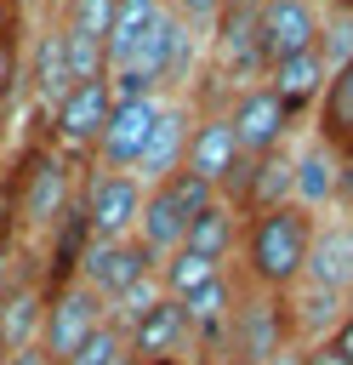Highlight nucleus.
I'll return each instance as SVG.
<instances>
[{
	"label": "nucleus",
	"mask_w": 353,
	"mask_h": 365,
	"mask_svg": "<svg viewBox=\"0 0 353 365\" xmlns=\"http://www.w3.org/2000/svg\"><path fill=\"white\" fill-rule=\"evenodd\" d=\"M347 314V302L336 297V291H313L307 285V302H296L290 308V331H302V336H313V342H325L330 331H336V319ZM307 342V348H313Z\"/></svg>",
	"instance_id": "nucleus-24"
},
{
	"label": "nucleus",
	"mask_w": 353,
	"mask_h": 365,
	"mask_svg": "<svg viewBox=\"0 0 353 365\" xmlns=\"http://www.w3.org/2000/svg\"><path fill=\"white\" fill-rule=\"evenodd\" d=\"M233 240H239V211H233V205H222V200H211L205 211H194V217H188V228H182V245H188V251H199V257H211V262H228Z\"/></svg>",
	"instance_id": "nucleus-23"
},
{
	"label": "nucleus",
	"mask_w": 353,
	"mask_h": 365,
	"mask_svg": "<svg viewBox=\"0 0 353 365\" xmlns=\"http://www.w3.org/2000/svg\"><path fill=\"white\" fill-rule=\"evenodd\" d=\"M319 51V6L313 0H256V63L262 74Z\"/></svg>",
	"instance_id": "nucleus-5"
},
{
	"label": "nucleus",
	"mask_w": 353,
	"mask_h": 365,
	"mask_svg": "<svg viewBox=\"0 0 353 365\" xmlns=\"http://www.w3.org/2000/svg\"><path fill=\"white\" fill-rule=\"evenodd\" d=\"M211 57L222 74L233 80H256L262 63H256V0H222L216 23H211Z\"/></svg>",
	"instance_id": "nucleus-11"
},
{
	"label": "nucleus",
	"mask_w": 353,
	"mask_h": 365,
	"mask_svg": "<svg viewBox=\"0 0 353 365\" xmlns=\"http://www.w3.org/2000/svg\"><path fill=\"white\" fill-rule=\"evenodd\" d=\"M182 228H188V211L171 200V188H165V182L142 188V211H137L131 240H142L154 257H165V251H176V245H182Z\"/></svg>",
	"instance_id": "nucleus-17"
},
{
	"label": "nucleus",
	"mask_w": 353,
	"mask_h": 365,
	"mask_svg": "<svg viewBox=\"0 0 353 365\" xmlns=\"http://www.w3.org/2000/svg\"><path fill=\"white\" fill-rule=\"evenodd\" d=\"M342 302H347V314H353V285H347V297H342Z\"/></svg>",
	"instance_id": "nucleus-36"
},
{
	"label": "nucleus",
	"mask_w": 353,
	"mask_h": 365,
	"mask_svg": "<svg viewBox=\"0 0 353 365\" xmlns=\"http://www.w3.org/2000/svg\"><path fill=\"white\" fill-rule=\"evenodd\" d=\"M40 308H46V297H40L34 285H6V291H0V359L17 354V348H34V336H40Z\"/></svg>",
	"instance_id": "nucleus-21"
},
{
	"label": "nucleus",
	"mask_w": 353,
	"mask_h": 365,
	"mask_svg": "<svg viewBox=\"0 0 353 365\" xmlns=\"http://www.w3.org/2000/svg\"><path fill=\"white\" fill-rule=\"evenodd\" d=\"M114 6H120V0H114Z\"/></svg>",
	"instance_id": "nucleus-38"
},
{
	"label": "nucleus",
	"mask_w": 353,
	"mask_h": 365,
	"mask_svg": "<svg viewBox=\"0 0 353 365\" xmlns=\"http://www.w3.org/2000/svg\"><path fill=\"white\" fill-rule=\"evenodd\" d=\"M131 365H137V359H131Z\"/></svg>",
	"instance_id": "nucleus-39"
},
{
	"label": "nucleus",
	"mask_w": 353,
	"mask_h": 365,
	"mask_svg": "<svg viewBox=\"0 0 353 365\" xmlns=\"http://www.w3.org/2000/svg\"><path fill=\"white\" fill-rule=\"evenodd\" d=\"M11 211L23 228H57L68 217V160L51 148L28 154L17 171V188H11Z\"/></svg>",
	"instance_id": "nucleus-7"
},
{
	"label": "nucleus",
	"mask_w": 353,
	"mask_h": 365,
	"mask_svg": "<svg viewBox=\"0 0 353 365\" xmlns=\"http://www.w3.org/2000/svg\"><path fill=\"white\" fill-rule=\"evenodd\" d=\"M182 342H194V336H188L182 302H171V297H154V302L131 319V331H125V348H131L137 365H165L171 354H182Z\"/></svg>",
	"instance_id": "nucleus-10"
},
{
	"label": "nucleus",
	"mask_w": 353,
	"mask_h": 365,
	"mask_svg": "<svg viewBox=\"0 0 353 365\" xmlns=\"http://www.w3.org/2000/svg\"><path fill=\"white\" fill-rule=\"evenodd\" d=\"M102 319H108V302H102L97 291H85L80 279H63V285L46 297V308H40V336H34V348L46 354V365H68L74 348H80Z\"/></svg>",
	"instance_id": "nucleus-3"
},
{
	"label": "nucleus",
	"mask_w": 353,
	"mask_h": 365,
	"mask_svg": "<svg viewBox=\"0 0 353 365\" xmlns=\"http://www.w3.org/2000/svg\"><path fill=\"white\" fill-rule=\"evenodd\" d=\"M307 240H313V217L302 205H279V211H256L245 217V279L256 291H290L302 285V262H307Z\"/></svg>",
	"instance_id": "nucleus-1"
},
{
	"label": "nucleus",
	"mask_w": 353,
	"mask_h": 365,
	"mask_svg": "<svg viewBox=\"0 0 353 365\" xmlns=\"http://www.w3.org/2000/svg\"><path fill=\"white\" fill-rule=\"evenodd\" d=\"M319 143L353 160V63H342L319 91Z\"/></svg>",
	"instance_id": "nucleus-18"
},
{
	"label": "nucleus",
	"mask_w": 353,
	"mask_h": 365,
	"mask_svg": "<svg viewBox=\"0 0 353 365\" xmlns=\"http://www.w3.org/2000/svg\"><path fill=\"white\" fill-rule=\"evenodd\" d=\"M0 34H17V6L0 0Z\"/></svg>",
	"instance_id": "nucleus-34"
},
{
	"label": "nucleus",
	"mask_w": 353,
	"mask_h": 365,
	"mask_svg": "<svg viewBox=\"0 0 353 365\" xmlns=\"http://www.w3.org/2000/svg\"><path fill=\"white\" fill-rule=\"evenodd\" d=\"M23 80V51H17V34H0V103L17 91Z\"/></svg>",
	"instance_id": "nucleus-30"
},
{
	"label": "nucleus",
	"mask_w": 353,
	"mask_h": 365,
	"mask_svg": "<svg viewBox=\"0 0 353 365\" xmlns=\"http://www.w3.org/2000/svg\"><path fill=\"white\" fill-rule=\"evenodd\" d=\"M40 6H46V11H63V0H40Z\"/></svg>",
	"instance_id": "nucleus-35"
},
{
	"label": "nucleus",
	"mask_w": 353,
	"mask_h": 365,
	"mask_svg": "<svg viewBox=\"0 0 353 365\" xmlns=\"http://www.w3.org/2000/svg\"><path fill=\"white\" fill-rule=\"evenodd\" d=\"M290 342V302L279 291H251V297H233V314H228V365H262L273 359L279 348Z\"/></svg>",
	"instance_id": "nucleus-2"
},
{
	"label": "nucleus",
	"mask_w": 353,
	"mask_h": 365,
	"mask_svg": "<svg viewBox=\"0 0 353 365\" xmlns=\"http://www.w3.org/2000/svg\"><path fill=\"white\" fill-rule=\"evenodd\" d=\"M108 108H114L108 80L74 86V91L57 103V114H51V137H57L63 148H97V137H102V125H108Z\"/></svg>",
	"instance_id": "nucleus-13"
},
{
	"label": "nucleus",
	"mask_w": 353,
	"mask_h": 365,
	"mask_svg": "<svg viewBox=\"0 0 353 365\" xmlns=\"http://www.w3.org/2000/svg\"><path fill=\"white\" fill-rule=\"evenodd\" d=\"M28 80H34V103L46 108V114H57V103L74 91V80H68V57H63V34H57V23L34 40V68H28Z\"/></svg>",
	"instance_id": "nucleus-22"
},
{
	"label": "nucleus",
	"mask_w": 353,
	"mask_h": 365,
	"mask_svg": "<svg viewBox=\"0 0 353 365\" xmlns=\"http://www.w3.org/2000/svg\"><path fill=\"white\" fill-rule=\"evenodd\" d=\"M262 365H307V342H285L273 359H262Z\"/></svg>",
	"instance_id": "nucleus-32"
},
{
	"label": "nucleus",
	"mask_w": 353,
	"mask_h": 365,
	"mask_svg": "<svg viewBox=\"0 0 353 365\" xmlns=\"http://www.w3.org/2000/svg\"><path fill=\"white\" fill-rule=\"evenodd\" d=\"M57 29H68V34H91V40H102V51H108L114 0H63V11H57Z\"/></svg>",
	"instance_id": "nucleus-25"
},
{
	"label": "nucleus",
	"mask_w": 353,
	"mask_h": 365,
	"mask_svg": "<svg viewBox=\"0 0 353 365\" xmlns=\"http://www.w3.org/2000/svg\"><path fill=\"white\" fill-rule=\"evenodd\" d=\"M216 274H222V262H211V257H199V251L176 245V251H165V257L154 262V291H159V297H171V302H188V297H194V291H205Z\"/></svg>",
	"instance_id": "nucleus-20"
},
{
	"label": "nucleus",
	"mask_w": 353,
	"mask_h": 365,
	"mask_svg": "<svg viewBox=\"0 0 353 365\" xmlns=\"http://www.w3.org/2000/svg\"><path fill=\"white\" fill-rule=\"evenodd\" d=\"M188 108L182 103H159V120H154V131H148V143H142V154H137V182L142 188H154V182H165L171 171H182V154H188Z\"/></svg>",
	"instance_id": "nucleus-14"
},
{
	"label": "nucleus",
	"mask_w": 353,
	"mask_h": 365,
	"mask_svg": "<svg viewBox=\"0 0 353 365\" xmlns=\"http://www.w3.org/2000/svg\"><path fill=\"white\" fill-rule=\"evenodd\" d=\"M165 188H171V200H176L188 217H194V211H205V205L216 200V188H211V182H199V177H188V171H171V177H165Z\"/></svg>",
	"instance_id": "nucleus-28"
},
{
	"label": "nucleus",
	"mask_w": 353,
	"mask_h": 365,
	"mask_svg": "<svg viewBox=\"0 0 353 365\" xmlns=\"http://www.w3.org/2000/svg\"><path fill=\"white\" fill-rule=\"evenodd\" d=\"M290 108L256 80V86H245L239 97H233V108H228V125H233V143H239V154L245 160H256V154H273V148H285V131H290Z\"/></svg>",
	"instance_id": "nucleus-8"
},
{
	"label": "nucleus",
	"mask_w": 353,
	"mask_h": 365,
	"mask_svg": "<svg viewBox=\"0 0 353 365\" xmlns=\"http://www.w3.org/2000/svg\"><path fill=\"white\" fill-rule=\"evenodd\" d=\"M154 120H159V97H114L108 125H102V137H97L102 171H137V154H142Z\"/></svg>",
	"instance_id": "nucleus-9"
},
{
	"label": "nucleus",
	"mask_w": 353,
	"mask_h": 365,
	"mask_svg": "<svg viewBox=\"0 0 353 365\" xmlns=\"http://www.w3.org/2000/svg\"><path fill=\"white\" fill-rule=\"evenodd\" d=\"M11 6H23V0H11Z\"/></svg>",
	"instance_id": "nucleus-37"
},
{
	"label": "nucleus",
	"mask_w": 353,
	"mask_h": 365,
	"mask_svg": "<svg viewBox=\"0 0 353 365\" xmlns=\"http://www.w3.org/2000/svg\"><path fill=\"white\" fill-rule=\"evenodd\" d=\"M336 194H342V154L313 137L302 154H290V205H302L313 217V211L336 205Z\"/></svg>",
	"instance_id": "nucleus-16"
},
{
	"label": "nucleus",
	"mask_w": 353,
	"mask_h": 365,
	"mask_svg": "<svg viewBox=\"0 0 353 365\" xmlns=\"http://www.w3.org/2000/svg\"><path fill=\"white\" fill-rule=\"evenodd\" d=\"M302 279H307L313 291H336V297H347V285H353V217H336V222H325V228L313 222Z\"/></svg>",
	"instance_id": "nucleus-12"
},
{
	"label": "nucleus",
	"mask_w": 353,
	"mask_h": 365,
	"mask_svg": "<svg viewBox=\"0 0 353 365\" xmlns=\"http://www.w3.org/2000/svg\"><path fill=\"white\" fill-rule=\"evenodd\" d=\"M165 11H171V17H182V23L199 34V29H211V23H216L222 0H165Z\"/></svg>",
	"instance_id": "nucleus-29"
},
{
	"label": "nucleus",
	"mask_w": 353,
	"mask_h": 365,
	"mask_svg": "<svg viewBox=\"0 0 353 365\" xmlns=\"http://www.w3.org/2000/svg\"><path fill=\"white\" fill-rule=\"evenodd\" d=\"M68 365H131V348H125V331L114 325V319H102L80 348H74V359Z\"/></svg>",
	"instance_id": "nucleus-26"
},
{
	"label": "nucleus",
	"mask_w": 353,
	"mask_h": 365,
	"mask_svg": "<svg viewBox=\"0 0 353 365\" xmlns=\"http://www.w3.org/2000/svg\"><path fill=\"white\" fill-rule=\"evenodd\" d=\"M319 57H325V68H330V74H336L342 63H353V11H342V17L319 23Z\"/></svg>",
	"instance_id": "nucleus-27"
},
{
	"label": "nucleus",
	"mask_w": 353,
	"mask_h": 365,
	"mask_svg": "<svg viewBox=\"0 0 353 365\" xmlns=\"http://www.w3.org/2000/svg\"><path fill=\"white\" fill-rule=\"evenodd\" d=\"M0 365H46V354H40V348H17V354H6Z\"/></svg>",
	"instance_id": "nucleus-33"
},
{
	"label": "nucleus",
	"mask_w": 353,
	"mask_h": 365,
	"mask_svg": "<svg viewBox=\"0 0 353 365\" xmlns=\"http://www.w3.org/2000/svg\"><path fill=\"white\" fill-rule=\"evenodd\" d=\"M154 262H159V257H154L142 240H85L80 257H74V279H80L85 291H97L102 302H114V297H125L131 285L154 279Z\"/></svg>",
	"instance_id": "nucleus-4"
},
{
	"label": "nucleus",
	"mask_w": 353,
	"mask_h": 365,
	"mask_svg": "<svg viewBox=\"0 0 353 365\" xmlns=\"http://www.w3.org/2000/svg\"><path fill=\"white\" fill-rule=\"evenodd\" d=\"M313 348H325L336 365H353V314H342V319H336V331H330L325 342H313Z\"/></svg>",
	"instance_id": "nucleus-31"
},
{
	"label": "nucleus",
	"mask_w": 353,
	"mask_h": 365,
	"mask_svg": "<svg viewBox=\"0 0 353 365\" xmlns=\"http://www.w3.org/2000/svg\"><path fill=\"white\" fill-rule=\"evenodd\" d=\"M74 211L85 222V240H131L142 211V182L131 171H91Z\"/></svg>",
	"instance_id": "nucleus-6"
},
{
	"label": "nucleus",
	"mask_w": 353,
	"mask_h": 365,
	"mask_svg": "<svg viewBox=\"0 0 353 365\" xmlns=\"http://www.w3.org/2000/svg\"><path fill=\"white\" fill-rule=\"evenodd\" d=\"M325 80H330V68H325V57H319V51H302V57H290V63H279V68H268V74H262V86H268L290 114H296V108H307V103H319Z\"/></svg>",
	"instance_id": "nucleus-19"
},
{
	"label": "nucleus",
	"mask_w": 353,
	"mask_h": 365,
	"mask_svg": "<svg viewBox=\"0 0 353 365\" xmlns=\"http://www.w3.org/2000/svg\"><path fill=\"white\" fill-rule=\"evenodd\" d=\"M239 160H245V154H239V143H233L228 114H205V120L188 131V154H182V171H188V177H199V182L222 188V182L233 177V165H239Z\"/></svg>",
	"instance_id": "nucleus-15"
}]
</instances>
